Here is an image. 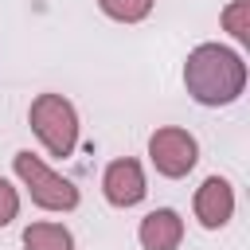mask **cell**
Returning <instances> with one entry per match:
<instances>
[{
  "mask_svg": "<svg viewBox=\"0 0 250 250\" xmlns=\"http://www.w3.org/2000/svg\"><path fill=\"white\" fill-rule=\"evenodd\" d=\"M246 59L242 51L227 43H199L184 59V86L195 105L203 109H223L234 105L246 90Z\"/></svg>",
  "mask_w": 250,
  "mask_h": 250,
  "instance_id": "obj_1",
  "label": "cell"
},
{
  "mask_svg": "<svg viewBox=\"0 0 250 250\" xmlns=\"http://www.w3.org/2000/svg\"><path fill=\"white\" fill-rule=\"evenodd\" d=\"M27 125L35 133V141L43 145L47 156L55 160H66L74 148H78V133H82V121H78V109L70 98L47 90V94H35L31 105H27Z\"/></svg>",
  "mask_w": 250,
  "mask_h": 250,
  "instance_id": "obj_2",
  "label": "cell"
},
{
  "mask_svg": "<svg viewBox=\"0 0 250 250\" xmlns=\"http://www.w3.org/2000/svg\"><path fill=\"white\" fill-rule=\"evenodd\" d=\"M12 172L20 180V188L27 191V199L39 207V211H51V215H66L82 203L74 180H66L62 172H55L43 156H35L31 148H20L12 156Z\"/></svg>",
  "mask_w": 250,
  "mask_h": 250,
  "instance_id": "obj_3",
  "label": "cell"
},
{
  "mask_svg": "<svg viewBox=\"0 0 250 250\" xmlns=\"http://www.w3.org/2000/svg\"><path fill=\"white\" fill-rule=\"evenodd\" d=\"M148 160L156 168V176L164 180H184L195 160H199V141L195 133H188L184 125H160L148 137Z\"/></svg>",
  "mask_w": 250,
  "mask_h": 250,
  "instance_id": "obj_4",
  "label": "cell"
},
{
  "mask_svg": "<svg viewBox=\"0 0 250 250\" xmlns=\"http://www.w3.org/2000/svg\"><path fill=\"white\" fill-rule=\"evenodd\" d=\"M102 195H105V203L117 207V211L137 207V203L148 195V180H145L141 160H133V156H117V160H109L105 172H102Z\"/></svg>",
  "mask_w": 250,
  "mask_h": 250,
  "instance_id": "obj_5",
  "label": "cell"
},
{
  "mask_svg": "<svg viewBox=\"0 0 250 250\" xmlns=\"http://www.w3.org/2000/svg\"><path fill=\"white\" fill-rule=\"evenodd\" d=\"M191 215L203 230H223L234 219V184L227 176H207L191 195Z\"/></svg>",
  "mask_w": 250,
  "mask_h": 250,
  "instance_id": "obj_6",
  "label": "cell"
},
{
  "mask_svg": "<svg viewBox=\"0 0 250 250\" xmlns=\"http://www.w3.org/2000/svg\"><path fill=\"white\" fill-rule=\"evenodd\" d=\"M137 242L141 250H180L184 242V219L176 207H156L141 219L137 227Z\"/></svg>",
  "mask_w": 250,
  "mask_h": 250,
  "instance_id": "obj_7",
  "label": "cell"
},
{
  "mask_svg": "<svg viewBox=\"0 0 250 250\" xmlns=\"http://www.w3.org/2000/svg\"><path fill=\"white\" fill-rule=\"evenodd\" d=\"M23 250H74V234L62 223L39 219L23 227Z\"/></svg>",
  "mask_w": 250,
  "mask_h": 250,
  "instance_id": "obj_8",
  "label": "cell"
},
{
  "mask_svg": "<svg viewBox=\"0 0 250 250\" xmlns=\"http://www.w3.org/2000/svg\"><path fill=\"white\" fill-rule=\"evenodd\" d=\"M102 16H109L113 23H141L152 16L156 0H98Z\"/></svg>",
  "mask_w": 250,
  "mask_h": 250,
  "instance_id": "obj_9",
  "label": "cell"
},
{
  "mask_svg": "<svg viewBox=\"0 0 250 250\" xmlns=\"http://www.w3.org/2000/svg\"><path fill=\"white\" fill-rule=\"evenodd\" d=\"M219 23L223 31L234 39V43H250V0H230L223 12H219Z\"/></svg>",
  "mask_w": 250,
  "mask_h": 250,
  "instance_id": "obj_10",
  "label": "cell"
},
{
  "mask_svg": "<svg viewBox=\"0 0 250 250\" xmlns=\"http://www.w3.org/2000/svg\"><path fill=\"white\" fill-rule=\"evenodd\" d=\"M16 215H20V188L8 176H0V227L16 223Z\"/></svg>",
  "mask_w": 250,
  "mask_h": 250,
  "instance_id": "obj_11",
  "label": "cell"
}]
</instances>
